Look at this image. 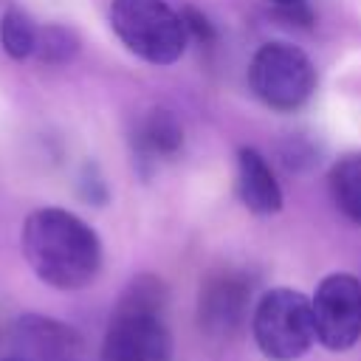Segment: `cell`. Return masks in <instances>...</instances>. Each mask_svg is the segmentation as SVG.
<instances>
[{"label":"cell","instance_id":"cell-12","mask_svg":"<svg viewBox=\"0 0 361 361\" xmlns=\"http://www.w3.org/2000/svg\"><path fill=\"white\" fill-rule=\"evenodd\" d=\"M37 25L31 23V17L11 6L6 14H3V23H0V42H3V51L11 56V59H25L34 54V45H37Z\"/></svg>","mask_w":361,"mask_h":361},{"label":"cell","instance_id":"cell-14","mask_svg":"<svg viewBox=\"0 0 361 361\" xmlns=\"http://www.w3.org/2000/svg\"><path fill=\"white\" fill-rule=\"evenodd\" d=\"M180 20H183V28H186L189 37L203 39V42H212V39H214L212 23H209L197 8H183V11H180Z\"/></svg>","mask_w":361,"mask_h":361},{"label":"cell","instance_id":"cell-1","mask_svg":"<svg viewBox=\"0 0 361 361\" xmlns=\"http://www.w3.org/2000/svg\"><path fill=\"white\" fill-rule=\"evenodd\" d=\"M23 254L31 271L59 290L85 288L102 265L96 231L65 209H37L25 217Z\"/></svg>","mask_w":361,"mask_h":361},{"label":"cell","instance_id":"cell-3","mask_svg":"<svg viewBox=\"0 0 361 361\" xmlns=\"http://www.w3.org/2000/svg\"><path fill=\"white\" fill-rule=\"evenodd\" d=\"M110 25L116 37L152 65H172L186 48V28L164 0H113Z\"/></svg>","mask_w":361,"mask_h":361},{"label":"cell","instance_id":"cell-4","mask_svg":"<svg viewBox=\"0 0 361 361\" xmlns=\"http://www.w3.org/2000/svg\"><path fill=\"white\" fill-rule=\"evenodd\" d=\"M254 338L262 355L274 361H293L305 355L316 338L310 299L290 288L265 293L254 310Z\"/></svg>","mask_w":361,"mask_h":361},{"label":"cell","instance_id":"cell-8","mask_svg":"<svg viewBox=\"0 0 361 361\" xmlns=\"http://www.w3.org/2000/svg\"><path fill=\"white\" fill-rule=\"evenodd\" d=\"M248 305H251V285L245 282V276L231 271L212 276L200 288V299H197L200 330L209 333L212 338H231L245 324Z\"/></svg>","mask_w":361,"mask_h":361},{"label":"cell","instance_id":"cell-5","mask_svg":"<svg viewBox=\"0 0 361 361\" xmlns=\"http://www.w3.org/2000/svg\"><path fill=\"white\" fill-rule=\"evenodd\" d=\"M251 87L274 110L302 107L316 87V68L305 51L288 42H265L251 59Z\"/></svg>","mask_w":361,"mask_h":361},{"label":"cell","instance_id":"cell-10","mask_svg":"<svg viewBox=\"0 0 361 361\" xmlns=\"http://www.w3.org/2000/svg\"><path fill=\"white\" fill-rule=\"evenodd\" d=\"M133 144L141 161H158L169 158L180 149L183 144V130L180 121L169 110H149L133 133Z\"/></svg>","mask_w":361,"mask_h":361},{"label":"cell","instance_id":"cell-7","mask_svg":"<svg viewBox=\"0 0 361 361\" xmlns=\"http://www.w3.org/2000/svg\"><path fill=\"white\" fill-rule=\"evenodd\" d=\"M11 347L23 361H90L85 338L65 322L23 313L11 324Z\"/></svg>","mask_w":361,"mask_h":361},{"label":"cell","instance_id":"cell-13","mask_svg":"<svg viewBox=\"0 0 361 361\" xmlns=\"http://www.w3.org/2000/svg\"><path fill=\"white\" fill-rule=\"evenodd\" d=\"M76 51H79V37L71 28L45 25L37 31V45H34L37 59H42L48 65H65L76 56Z\"/></svg>","mask_w":361,"mask_h":361},{"label":"cell","instance_id":"cell-2","mask_svg":"<svg viewBox=\"0 0 361 361\" xmlns=\"http://www.w3.org/2000/svg\"><path fill=\"white\" fill-rule=\"evenodd\" d=\"M164 302L166 293L161 279H133L116 305L99 361H169L172 338L161 316Z\"/></svg>","mask_w":361,"mask_h":361},{"label":"cell","instance_id":"cell-15","mask_svg":"<svg viewBox=\"0 0 361 361\" xmlns=\"http://www.w3.org/2000/svg\"><path fill=\"white\" fill-rule=\"evenodd\" d=\"M79 186H82V197H85V200H90V203H104L107 192H104V183H102V178L96 175L93 166H85Z\"/></svg>","mask_w":361,"mask_h":361},{"label":"cell","instance_id":"cell-16","mask_svg":"<svg viewBox=\"0 0 361 361\" xmlns=\"http://www.w3.org/2000/svg\"><path fill=\"white\" fill-rule=\"evenodd\" d=\"M274 6H282V8H296V6H302L305 0H271Z\"/></svg>","mask_w":361,"mask_h":361},{"label":"cell","instance_id":"cell-11","mask_svg":"<svg viewBox=\"0 0 361 361\" xmlns=\"http://www.w3.org/2000/svg\"><path fill=\"white\" fill-rule=\"evenodd\" d=\"M330 192L336 206L361 226V155H344L330 169Z\"/></svg>","mask_w":361,"mask_h":361},{"label":"cell","instance_id":"cell-9","mask_svg":"<svg viewBox=\"0 0 361 361\" xmlns=\"http://www.w3.org/2000/svg\"><path fill=\"white\" fill-rule=\"evenodd\" d=\"M237 195L254 214H274L282 209L279 183L265 158L251 147L237 152Z\"/></svg>","mask_w":361,"mask_h":361},{"label":"cell","instance_id":"cell-6","mask_svg":"<svg viewBox=\"0 0 361 361\" xmlns=\"http://www.w3.org/2000/svg\"><path fill=\"white\" fill-rule=\"evenodd\" d=\"M316 338L327 350H347L361 338V282L350 274L322 279L313 296Z\"/></svg>","mask_w":361,"mask_h":361},{"label":"cell","instance_id":"cell-17","mask_svg":"<svg viewBox=\"0 0 361 361\" xmlns=\"http://www.w3.org/2000/svg\"><path fill=\"white\" fill-rule=\"evenodd\" d=\"M3 361H23V358H17V355H11V358H3Z\"/></svg>","mask_w":361,"mask_h":361}]
</instances>
